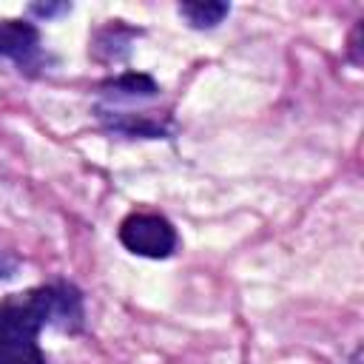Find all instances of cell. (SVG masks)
Wrapping results in <instances>:
<instances>
[{
    "instance_id": "obj_1",
    "label": "cell",
    "mask_w": 364,
    "mask_h": 364,
    "mask_svg": "<svg viewBox=\"0 0 364 364\" xmlns=\"http://www.w3.org/2000/svg\"><path fill=\"white\" fill-rule=\"evenodd\" d=\"M80 321V296L65 287H40L0 304V364H46L37 333L46 321Z\"/></svg>"
},
{
    "instance_id": "obj_2",
    "label": "cell",
    "mask_w": 364,
    "mask_h": 364,
    "mask_svg": "<svg viewBox=\"0 0 364 364\" xmlns=\"http://www.w3.org/2000/svg\"><path fill=\"white\" fill-rule=\"evenodd\" d=\"M119 242L136 256L165 259L176 247V230L159 213H131L119 225Z\"/></svg>"
},
{
    "instance_id": "obj_3",
    "label": "cell",
    "mask_w": 364,
    "mask_h": 364,
    "mask_svg": "<svg viewBox=\"0 0 364 364\" xmlns=\"http://www.w3.org/2000/svg\"><path fill=\"white\" fill-rule=\"evenodd\" d=\"M40 54V34L26 20H3L0 23V57L14 60L20 68L34 65Z\"/></svg>"
},
{
    "instance_id": "obj_4",
    "label": "cell",
    "mask_w": 364,
    "mask_h": 364,
    "mask_svg": "<svg viewBox=\"0 0 364 364\" xmlns=\"http://www.w3.org/2000/svg\"><path fill=\"white\" fill-rule=\"evenodd\" d=\"M230 6L228 3H219V0H199V3H182L179 6V14L193 26V28H213L216 23H222L228 17Z\"/></svg>"
},
{
    "instance_id": "obj_5",
    "label": "cell",
    "mask_w": 364,
    "mask_h": 364,
    "mask_svg": "<svg viewBox=\"0 0 364 364\" xmlns=\"http://www.w3.org/2000/svg\"><path fill=\"white\" fill-rule=\"evenodd\" d=\"M108 88L117 94H125V97H151L156 91V82L148 74H122Z\"/></svg>"
},
{
    "instance_id": "obj_6",
    "label": "cell",
    "mask_w": 364,
    "mask_h": 364,
    "mask_svg": "<svg viewBox=\"0 0 364 364\" xmlns=\"http://www.w3.org/2000/svg\"><path fill=\"white\" fill-rule=\"evenodd\" d=\"M68 6H31V11L34 14H43V17H51V14H57V11H65Z\"/></svg>"
}]
</instances>
